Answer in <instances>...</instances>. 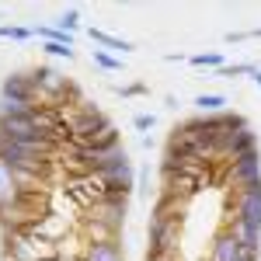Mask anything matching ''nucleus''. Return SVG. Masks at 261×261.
I'll use <instances>...</instances> for the list:
<instances>
[{
  "label": "nucleus",
  "instance_id": "2",
  "mask_svg": "<svg viewBox=\"0 0 261 261\" xmlns=\"http://www.w3.org/2000/svg\"><path fill=\"white\" fill-rule=\"evenodd\" d=\"M0 164H7L11 171L21 174H35L45 178L53 171V150H42V146H28V143H14L0 136Z\"/></svg>",
  "mask_w": 261,
  "mask_h": 261
},
{
  "label": "nucleus",
  "instance_id": "28",
  "mask_svg": "<svg viewBox=\"0 0 261 261\" xmlns=\"http://www.w3.org/2000/svg\"><path fill=\"white\" fill-rule=\"evenodd\" d=\"M56 261H84L81 254H56Z\"/></svg>",
  "mask_w": 261,
  "mask_h": 261
},
{
  "label": "nucleus",
  "instance_id": "10",
  "mask_svg": "<svg viewBox=\"0 0 261 261\" xmlns=\"http://www.w3.org/2000/svg\"><path fill=\"white\" fill-rule=\"evenodd\" d=\"M21 199H24V188H21L18 174H14L7 164H0V220H4Z\"/></svg>",
  "mask_w": 261,
  "mask_h": 261
},
{
  "label": "nucleus",
  "instance_id": "24",
  "mask_svg": "<svg viewBox=\"0 0 261 261\" xmlns=\"http://www.w3.org/2000/svg\"><path fill=\"white\" fill-rule=\"evenodd\" d=\"M251 39H261V28H241V32H226L223 35V42H251Z\"/></svg>",
  "mask_w": 261,
  "mask_h": 261
},
{
  "label": "nucleus",
  "instance_id": "13",
  "mask_svg": "<svg viewBox=\"0 0 261 261\" xmlns=\"http://www.w3.org/2000/svg\"><path fill=\"white\" fill-rule=\"evenodd\" d=\"M84 261H125V247H122V237H115V241H94V244H84Z\"/></svg>",
  "mask_w": 261,
  "mask_h": 261
},
{
  "label": "nucleus",
  "instance_id": "18",
  "mask_svg": "<svg viewBox=\"0 0 261 261\" xmlns=\"http://www.w3.org/2000/svg\"><path fill=\"white\" fill-rule=\"evenodd\" d=\"M53 24H56L60 32H66V35H77V32H81V7H66Z\"/></svg>",
  "mask_w": 261,
  "mask_h": 261
},
{
  "label": "nucleus",
  "instance_id": "27",
  "mask_svg": "<svg viewBox=\"0 0 261 261\" xmlns=\"http://www.w3.org/2000/svg\"><path fill=\"white\" fill-rule=\"evenodd\" d=\"M140 146H143V150H153V146H157V140L146 133V136H140Z\"/></svg>",
  "mask_w": 261,
  "mask_h": 261
},
{
  "label": "nucleus",
  "instance_id": "21",
  "mask_svg": "<svg viewBox=\"0 0 261 261\" xmlns=\"http://www.w3.org/2000/svg\"><path fill=\"white\" fill-rule=\"evenodd\" d=\"M112 91L119 94V98H143V94H150V87L143 81H133V84H112Z\"/></svg>",
  "mask_w": 261,
  "mask_h": 261
},
{
  "label": "nucleus",
  "instance_id": "22",
  "mask_svg": "<svg viewBox=\"0 0 261 261\" xmlns=\"http://www.w3.org/2000/svg\"><path fill=\"white\" fill-rule=\"evenodd\" d=\"M136 195L146 199V202L153 195V188H150V164H140V167H136Z\"/></svg>",
  "mask_w": 261,
  "mask_h": 261
},
{
  "label": "nucleus",
  "instance_id": "26",
  "mask_svg": "<svg viewBox=\"0 0 261 261\" xmlns=\"http://www.w3.org/2000/svg\"><path fill=\"white\" fill-rule=\"evenodd\" d=\"M164 63H188V56H185V53H167Z\"/></svg>",
  "mask_w": 261,
  "mask_h": 261
},
{
  "label": "nucleus",
  "instance_id": "30",
  "mask_svg": "<svg viewBox=\"0 0 261 261\" xmlns=\"http://www.w3.org/2000/svg\"><path fill=\"white\" fill-rule=\"evenodd\" d=\"M251 81H254V87H258V91H261V66H258V70H254V73H251Z\"/></svg>",
  "mask_w": 261,
  "mask_h": 261
},
{
  "label": "nucleus",
  "instance_id": "20",
  "mask_svg": "<svg viewBox=\"0 0 261 261\" xmlns=\"http://www.w3.org/2000/svg\"><path fill=\"white\" fill-rule=\"evenodd\" d=\"M42 53L45 56H56V60H66V63L77 60V49L73 45H63V42H42Z\"/></svg>",
  "mask_w": 261,
  "mask_h": 261
},
{
  "label": "nucleus",
  "instance_id": "8",
  "mask_svg": "<svg viewBox=\"0 0 261 261\" xmlns=\"http://www.w3.org/2000/svg\"><path fill=\"white\" fill-rule=\"evenodd\" d=\"M241 254H244V244L237 241V233H233L230 226H220V230L213 233V241H209L205 261H241Z\"/></svg>",
  "mask_w": 261,
  "mask_h": 261
},
{
  "label": "nucleus",
  "instance_id": "16",
  "mask_svg": "<svg viewBox=\"0 0 261 261\" xmlns=\"http://www.w3.org/2000/svg\"><path fill=\"white\" fill-rule=\"evenodd\" d=\"M254 70H258V63L241 60V63H226L223 70H216V73H209V77H223V81H237V77H251Z\"/></svg>",
  "mask_w": 261,
  "mask_h": 261
},
{
  "label": "nucleus",
  "instance_id": "17",
  "mask_svg": "<svg viewBox=\"0 0 261 261\" xmlns=\"http://www.w3.org/2000/svg\"><path fill=\"white\" fill-rule=\"evenodd\" d=\"M0 39L32 42V39H35V28H32V24H11V21H4V24H0Z\"/></svg>",
  "mask_w": 261,
  "mask_h": 261
},
{
  "label": "nucleus",
  "instance_id": "11",
  "mask_svg": "<svg viewBox=\"0 0 261 261\" xmlns=\"http://www.w3.org/2000/svg\"><path fill=\"white\" fill-rule=\"evenodd\" d=\"M247 153H258V133H254L251 125H244V129H237V133L230 136L226 153H223V167L233 164V161H241V157H247Z\"/></svg>",
  "mask_w": 261,
  "mask_h": 261
},
{
  "label": "nucleus",
  "instance_id": "25",
  "mask_svg": "<svg viewBox=\"0 0 261 261\" xmlns=\"http://www.w3.org/2000/svg\"><path fill=\"white\" fill-rule=\"evenodd\" d=\"M178 94H164V108H167V112H178Z\"/></svg>",
  "mask_w": 261,
  "mask_h": 261
},
{
  "label": "nucleus",
  "instance_id": "7",
  "mask_svg": "<svg viewBox=\"0 0 261 261\" xmlns=\"http://www.w3.org/2000/svg\"><path fill=\"white\" fill-rule=\"evenodd\" d=\"M24 233H32V237H39V241H49V244H60L66 241L70 233H77V223L73 216H63V213H45L39 223H32Z\"/></svg>",
  "mask_w": 261,
  "mask_h": 261
},
{
  "label": "nucleus",
  "instance_id": "29",
  "mask_svg": "<svg viewBox=\"0 0 261 261\" xmlns=\"http://www.w3.org/2000/svg\"><path fill=\"white\" fill-rule=\"evenodd\" d=\"M241 261H258V251H244Z\"/></svg>",
  "mask_w": 261,
  "mask_h": 261
},
{
  "label": "nucleus",
  "instance_id": "23",
  "mask_svg": "<svg viewBox=\"0 0 261 261\" xmlns=\"http://www.w3.org/2000/svg\"><path fill=\"white\" fill-rule=\"evenodd\" d=\"M157 115H153V112H140V115H133V129H136V133H140V136H146V133H150V129H157Z\"/></svg>",
  "mask_w": 261,
  "mask_h": 261
},
{
  "label": "nucleus",
  "instance_id": "9",
  "mask_svg": "<svg viewBox=\"0 0 261 261\" xmlns=\"http://www.w3.org/2000/svg\"><path fill=\"white\" fill-rule=\"evenodd\" d=\"M195 192H199V178H192L185 171H161V195L188 202Z\"/></svg>",
  "mask_w": 261,
  "mask_h": 261
},
{
  "label": "nucleus",
  "instance_id": "1",
  "mask_svg": "<svg viewBox=\"0 0 261 261\" xmlns=\"http://www.w3.org/2000/svg\"><path fill=\"white\" fill-rule=\"evenodd\" d=\"M185 205L188 202L157 195L146 223V258H178L181 233H185Z\"/></svg>",
  "mask_w": 261,
  "mask_h": 261
},
{
  "label": "nucleus",
  "instance_id": "15",
  "mask_svg": "<svg viewBox=\"0 0 261 261\" xmlns=\"http://www.w3.org/2000/svg\"><path fill=\"white\" fill-rule=\"evenodd\" d=\"M188 66H195V70H209V73H216V70H223L226 66V56L223 53H192L188 56Z\"/></svg>",
  "mask_w": 261,
  "mask_h": 261
},
{
  "label": "nucleus",
  "instance_id": "19",
  "mask_svg": "<svg viewBox=\"0 0 261 261\" xmlns=\"http://www.w3.org/2000/svg\"><path fill=\"white\" fill-rule=\"evenodd\" d=\"M91 60H94V66L105 70V73H119V70H122V60H119V56H112V53H105V49H94Z\"/></svg>",
  "mask_w": 261,
  "mask_h": 261
},
{
  "label": "nucleus",
  "instance_id": "31",
  "mask_svg": "<svg viewBox=\"0 0 261 261\" xmlns=\"http://www.w3.org/2000/svg\"><path fill=\"white\" fill-rule=\"evenodd\" d=\"M146 261H178V258H146Z\"/></svg>",
  "mask_w": 261,
  "mask_h": 261
},
{
  "label": "nucleus",
  "instance_id": "32",
  "mask_svg": "<svg viewBox=\"0 0 261 261\" xmlns=\"http://www.w3.org/2000/svg\"><path fill=\"white\" fill-rule=\"evenodd\" d=\"M42 261H56V258H42Z\"/></svg>",
  "mask_w": 261,
  "mask_h": 261
},
{
  "label": "nucleus",
  "instance_id": "12",
  "mask_svg": "<svg viewBox=\"0 0 261 261\" xmlns=\"http://www.w3.org/2000/svg\"><path fill=\"white\" fill-rule=\"evenodd\" d=\"M87 39L94 42L98 49H105V53H112V56H129V53H136V42L129 39H119V35H112V32H105V28H87Z\"/></svg>",
  "mask_w": 261,
  "mask_h": 261
},
{
  "label": "nucleus",
  "instance_id": "4",
  "mask_svg": "<svg viewBox=\"0 0 261 261\" xmlns=\"http://www.w3.org/2000/svg\"><path fill=\"white\" fill-rule=\"evenodd\" d=\"M0 101H14V105H28L39 108V87L32 81V70H11L7 77H0Z\"/></svg>",
  "mask_w": 261,
  "mask_h": 261
},
{
  "label": "nucleus",
  "instance_id": "6",
  "mask_svg": "<svg viewBox=\"0 0 261 261\" xmlns=\"http://www.w3.org/2000/svg\"><path fill=\"white\" fill-rule=\"evenodd\" d=\"M258 181H261V150L258 153H247V157H241V161H233V164L223 167V185H226L230 192H241V188L258 185Z\"/></svg>",
  "mask_w": 261,
  "mask_h": 261
},
{
  "label": "nucleus",
  "instance_id": "14",
  "mask_svg": "<svg viewBox=\"0 0 261 261\" xmlns=\"http://www.w3.org/2000/svg\"><path fill=\"white\" fill-rule=\"evenodd\" d=\"M195 112L199 115H220V112H226V94H220V91H205V94H195Z\"/></svg>",
  "mask_w": 261,
  "mask_h": 261
},
{
  "label": "nucleus",
  "instance_id": "5",
  "mask_svg": "<svg viewBox=\"0 0 261 261\" xmlns=\"http://www.w3.org/2000/svg\"><path fill=\"white\" fill-rule=\"evenodd\" d=\"M125 216H129V195H105V199H98L94 205H91V209H87V216H84V220L105 223L108 230L122 233V226H125Z\"/></svg>",
  "mask_w": 261,
  "mask_h": 261
},
{
  "label": "nucleus",
  "instance_id": "3",
  "mask_svg": "<svg viewBox=\"0 0 261 261\" xmlns=\"http://www.w3.org/2000/svg\"><path fill=\"white\" fill-rule=\"evenodd\" d=\"M56 258V244L39 241L24 230H0V261H42Z\"/></svg>",
  "mask_w": 261,
  "mask_h": 261
},
{
  "label": "nucleus",
  "instance_id": "33",
  "mask_svg": "<svg viewBox=\"0 0 261 261\" xmlns=\"http://www.w3.org/2000/svg\"><path fill=\"white\" fill-rule=\"evenodd\" d=\"M0 24H4V18H0Z\"/></svg>",
  "mask_w": 261,
  "mask_h": 261
}]
</instances>
